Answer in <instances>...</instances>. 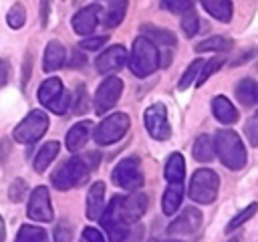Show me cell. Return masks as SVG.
Instances as JSON below:
<instances>
[{
    "mask_svg": "<svg viewBox=\"0 0 258 242\" xmlns=\"http://www.w3.org/2000/svg\"><path fill=\"white\" fill-rule=\"evenodd\" d=\"M99 153H85V155H75L69 161H64L62 165H58L50 177L52 186L60 192L71 190L79 184H83L87 179V175L91 173V169H95L99 165Z\"/></svg>",
    "mask_w": 258,
    "mask_h": 242,
    "instance_id": "1",
    "label": "cell"
},
{
    "mask_svg": "<svg viewBox=\"0 0 258 242\" xmlns=\"http://www.w3.org/2000/svg\"><path fill=\"white\" fill-rule=\"evenodd\" d=\"M214 151L228 169H242L246 165V149L240 135L232 129H220L214 137Z\"/></svg>",
    "mask_w": 258,
    "mask_h": 242,
    "instance_id": "2",
    "label": "cell"
},
{
    "mask_svg": "<svg viewBox=\"0 0 258 242\" xmlns=\"http://www.w3.org/2000/svg\"><path fill=\"white\" fill-rule=\"evenodd\" d=\"M159 46L147 36H137L129 54V69L135 77H149L159 69Z\"/></svg>",
    "mask_w": 258,
    "mask_h": 242,
    "instance_id": "3",
    "label": "cell"
},
{
    "mask_svg": "<svg viewBox=\"0 0 258 242\" xmlns=\"http://www.w3.org/2000/svg\"><path fill=\"white\" fill-rule=\"evenodd\" d=\"M220 177L214 169L202 167L194 171V177L189 182V198L196 204H212L218 198Z\"/></svg>",
    "mask_w": 258,
    "mask_h": 242,
    "instance_id": "4",
    "label": "cell"
},
{
    "mask_svg": "<svg viewBox=\"0 0 258 242\" xmlns=\"http://www.w3.org/2000/svg\"><path fill=\"white\" fill-rule=\"evenodd\" d=\"M46 129H48V115L40 109H34L16 125L12 137L18 143H34L46 133Z\"/></svg>",
    "mask_w": 258,
    "mask_h": 242,
    "instance_id": "5",
    "label": "cell"
},
{
    "mask_svg": "<svg viewBox=\"0 0 258 242\" xmlns=\"http://www.w3.org/2000/svg\"><path fill=\"white\" fill-rule=\"evenodd\" d=\"M131 121L125 113H113L109 117H105L97 129L93 131V139L97 145H111V143H117L121 137H125L127 129H129Z\"/></svg>",
    "mask_w": 258,
    "mask_h": 242,
    "instance_id": "6",
    "label": "cell"
},
{
    "mask_svg": "<svg viewBox=\"0 0 258 242\" xmlns=\"http://www.w3.org/2000/svg\"><path fill=\"white\" fill-rule=\"evenodd\" d=\"M111 179L121 190H127V192L139 190L143 186V173H141V167H139V159L137 157H125V159H121L113 167Z\"/></svg>",
    "mask_w": 258,
    "mask_h": 242,
    "instance_id": "7",
    "label": "cell"
},
{
    "mask_svg": "<svg viewBox=\"0 0 258 242\" xmlns=\"http://www.w3.org/2000/svg\"><path fill=\"white\" fill-rule=\"evenodd\" d=\"M147 194L143 192H133L129 196H117V216L123 224L131 226L137 220L143 218V214L147 212Z\"/></svg>",
    "mask_w": 258,
    "mask_h": 242,
    "instance_id": "8",
    "label": "cell"
},
{
    "mask_svg": "<svg viewBox=\"0 0 258 242\" xmlns=\"http://www.w3.org/2000/svg\"><path fill=\"white\" fill-rule=\"evenodd\" d=\"M143 123H145V129L147 133L157 139V141H165L169 139L171 135V125H169V119H167V109L163 103H153L145 109L143 113Z\"/></svg>",
    "mask_w": 258,
    "mask_h": 242,
    "instance_id": "9",
    "label": "cell"
},
{
    "mask_svg": "<svg viewBox=\"0 0 258 242\" xmlns=\"http://www.w3.org/2000/svg\"><path fill=\"white\" fill-rule=\"evenodd\" d=\"M121 93H123V81L117 79V77H113V75L107 77V79L99 85V89H97V93H95V111H97L99 115H103V113H107L109 109H113V107L117 105Z\"/></svg>",
    "mask_w": 258,
    "mask_h": 242,
    "instance_id": "10",
    "label": "cell"
},
{
    "mask_svg": "<svg viewBox=\"0 0 258 242\" xmlns=\"http://www.w3.org/2000/svg\"><path fill=\"white\" fill-rule=\"evenodd\" d=\"M28 194H30V198H28L26 216L34 222H50L54 214H52V204H50L48 190L44 186H38Z\"/></svg>",
    "mask_w": 258,
    "mask_h": 242,
    "instance_id": "11",
    "label": "cell"
},
{
    "mask_svg": "<svg viewBox=\"0 0 258 242\" xmlns=\"http://www.w3.org/2000/svg\"><path fill=\"white\" fill-rule=\"evenodd\" d=\"M202 226V212L194 206L189 208H183L177 218L171 220V224L167 226V234L169 236H187V234H194L198 232Z\"/></svg>",
    "mask_w": 258,
    "mask_h": 242,
    "instance_id": "12",
    "label": "cell"
},
{
    "mask_svg": "<svg viewBox=\"0 0 258 242\" xmlns=\"http://www.w3.org/2000/svg\"><path fill=\"white\" fill-rule=\"evenodd\" d=\"M125 63H127V48L123 44H113L97 56L95 69L101 75H113V73L121 71L125 67Z\"/></svg>",
    "mask_w": 258,
    "mask_h": 242,
    "instance_id": "13",
    "label": "cell"
},
{
    "mask_svg": "<svg viewBox=\"0 0 258 242\" xmlns=\"http://www.w3.org/2000/svg\"><path fill=\"white\" fill-rule=\"evenodd\" d=\"M101 224L105 226L107 234H109V242H125L127 238V224H123L117 216V196L109 202V206H105L103 214H101Z\"/></svg>",
    "mask_w": 258,
    "mask_h": 242,
    "instance_id": "14",
    "label": "cell"
},
{
    "mask_svg": "<svg viewBox=\"0 0 258 242\" xmlns=\"http://www.w3.org/2000/svg\"><path fill=\"white\" fill-rule=\"evenodd\" d=\"M99 16H101V6H99V4H89V6L81 8V10L73 16V28H75V32L81 34V36L91 34V32L97 28Z\"/></svg>",
    "mask_w": 258,
    "mask_h": 242,
    "instance_id": "15",
    "label": "cell"
},
{
    "mask_svg": "<svg viewBox=\"0 0 258 242\" xmlns=\"http://www.w3.org/2000/svg\"><path fill=\"white\" fill-rule=\"evenodd\" d=\"M91 133H93V123H91V121L75 123V125L69 129L67 139H64L67 149H69V151H73V153L81 151V149H83V145L87 143V139L91 137Z\"/></svg>",
    "mask_w": 258,
    "mask_h": 242,
    "instance_id": "16",
    "label": "cell"
},
{
    "mask_svg": "<svg viewBox=\"0 0 258 242\" xmlns=\"http://www.w3.org/2000/svg\"><path fill=\"white\" fill-rule=\"evenodd\" d=\"M105 210V184L95 182L87 194V218L99 220Z\"/></svg>",
    "mask_w": 258,
    "mask_h": 242,
    "instance_id": "17",
    "label": "cell"
},
{
    "mask_svg": "<svg viewBox=\"0 0 258 242\" xmlns=\"http://www.w3.org/2000/svg\"><path fill=\"white\" fill-rule=\"evenodd\" d=\"M67 60V50L58 40H50L44 48V58H42V69L46 73L58 71Z\"/></svg>",
    "mask_w": 258,
    "mask_h": 242,
    "instance_id": "18",
    "label": "cell"
},
{
    "mask_svg": "<svg viewBox=\"0 0 258 242\" xmlns=\"http://www.w3.org/2000/svg\"><path fill=\"white\" fill-rule=\"evenodd\" d=\"M212 113H214V117H216L220 123H224V125H232V123L238 121V111H236V107H234L232 101L226 99L224 95L214 97V101H212Z\"/></svg>",
    "mask_w": 258,
    "mask_h": 242,
    "instance_id": "19",
    "label": "cell"
},
{
    "mask_svg": "<svg viewBox=\"0 0 258 242\" xmlns=\"http://www.w3.org/2000/svg\"><path fill=\"white\" fill-rule=\"evenodd\" d=\"M163 175L167 179V184H181L185 177V161L181 153H171L165 161V169Z\"/></svg>",
    "mask_w": 258,
    "mask_h": 242,
    "instance_id": "20",
    "label": "cell"
},
{
    "mask_svg": "<svg viewBox=\"0 0 258 242\" xmlns=\"http://www.w3.org/2000/svg\"><path fill=\"white\" fill-rule=\"evenodd\" d=\"M183 200V186L181 184H167L165 192H163V198H161V208H163V214L167 216H173L179 208Z\"/></svg>",
    "mask_w": 258,
    "mask_h": 242,
    "instance_id": "21",
    "label": "cell"
},
{
    "mask_svg": "<svg viewBox=\"0 0 258 242\" xmlns=\"http://www.w3.org/2000/svg\"><path fill=\"white\" fill-rule=\"evenodd\" d=\"M58 149H60L58 141H46V143L38 149V153L34 155V161H32L34 171H38V173L46 171V167H48V165L54 161V157L58 155Z\"/></svg>",
    "mask_w": 258,
    "mask_h": 242,
    "instance_id": "22",
    "label": "cell"
},
{
    "mask_svg": "<svg viewBox=\"0 0 258 242\" xmlns=\"http://www.w3.org/2000/svg\"><path fill=\"white\" fill-rule=\"evenodd\" d=\"M202 6L210 16H214L220 22H230L232 20V2L230 0H200Z\"/></svg>",
    "mask_w": 258,
    "mask_h": 242,
    "instance_id": "23",
    "label": "cell"
},
{
    "mask_svg": "<svg viewBox=\"0 0 258 242\" xmlns=\"http://www.w3.org/2000/svg\"><path fill=\"white\" fill-rule=\"evenodd\" d=\"M191 155L200 163L212 161L214 155H216V151H214V139L210 135H198V139L194 141V147H191Z\"/></svg>",
    "mask_w": 258,
    "mask_h": 242,
    "instance_id": "24",
    "label": "cell"
},
{
    "mask_svg": "<svg viewBox=\"0 0 258 242\" xmlns=\"http://www.w3.org/2000/svg\"><path fill=\"white\" fill-rule=\"evenodd\" d=\"M127 4H129L127 0H111L109 6H107V10H105V14H103V24L107 28L119 26L123 22V18H125Z\"/></svg>",
    "mask_w": 258,
    "mask_h": 242,
    "instance_id": "25",
    "label": "cell"
},
{
    "mask_svg": "<svg viewBox=\"0 0 258 242\" xmlns=\"http://www.w3.org/2000/svg\"><path fill=\"white\" fill-rule=\"evenodd\" d=\"M62 91H64V87H62L60 79L50 77V79H46V81L38 87V101H40L44 107H48V105H50Z\"/></svg>",
    "mask_w": 258,
    "mask_h": 242,
    "instance_id": "26",
    "label": "cell"
},
{
    "mask_svg": "<svg viewBox=\"0 0 258 242\" xmlns=\"http://www.w3.org/2000/svg\"><path fill=\"white\" fill-rule=\"evenodd\" d=\"M236 97L242 105L246 107H252L258 99V89H256V81L252 79H242L238 85H236Z\"/></svg>",
    "mask_w": 258,
    "mask_h": 242,
    "instance_id": "27",
    "label": "cell"
},
{
    "mask_svg": "<svg viewBox=\"0 0 258 242\" xmlns=\"http://www.w3.org/2000/svg\"><path fill=\"white\" fill-rule=\"evenodd\" d=\"M230 48H232V40L226 38V36H210V38H206V40L196 44L198 52H208V50H212V52H226Z\"/></svg>",
    "mask_w": 258,
    "mask_h": 242,
    "instance_id": "28",
    "label": "cell"
},
{
    "mask_svg": "<svg viewBox=\"0 0 258 242\" xmlns=\"http://www.w3.org/2000/svg\"><path fill=\"white\" fill-rule=\"evenodd\" d=\"M141 30L145 32V36L149 40H153L155 44H161V48L163 46H175V36L169 30H163L157 26H141Z\"/></svg>",
    "mask_w": 258,
    "mask_h": 242,
    "instance_id": "29",
    "label": "cell"
},
{
    "mask_svg": "<svg viewBox=\"0 0 258 242\" xmlns=\"http://www.w3.org/2000/svg\"><path fill=\"white\" fill-rule=\"evenodd\" d=\"M14 242H48V234H46V230H42L38 226L24 224V226H20Z\"/></svg>",
    "mask_w": 258,
    "mask_h": 242,
    "instance_id": "30",
    "label": "cell"
},
{
    "mask_svg": "<svg viewBox=\"0 0 258 242\" xmlns=\"http://www.w3.org/2000/svg\"><path fill=\"white\" fill-rule=\"evenodd\" d=\"M202 65H204L202 58H196L194 63H189V67L185 69V73L181 75V79H179V83H177V89H179V91H185L187 87H191V85L198 81V75H200V71H202Z\"/></svg>",
    "mask_w": 258,
    "mask_h": 242,
    "instance_id": "31",
    "label": "cell"
},
{
    "mask_svg": "<svg viewBox=\"0 0 258 242\" xmlns=\"http://www.w3.org/2000/svg\"><path fill=\"white\" fill-rule=\"evenodd\" d=\"M6 22H8L10 28H22L24 22H26V8H24L20 2H16V4L8 10V14H6Z\"/></svg>",
    "mask_w": 258,
    "mask_h": 242,
    "instance_id": "32",
    "label": "cell"
},
{
    "mask_svg": "<svg viewBox=\"0 0 258 242\" xmlns=\"http://www.w3.org/2000/svg\"><path fill=\"white\" fill-rule=\"evenodd\" d=\"M224 65V58L222 56H216V58H210V60H204V65H202V71H200V75H198V81H196V85L198 87H202L208 79H210V75H214L220 67Z\"/></svg>",
    "mask_w": 258,
    "mask_h": 242,
    "instance_id": "33",
    "label": "cell"
},
{
    "mask_svg": "<svg viewBox=\"0 0 258 242\" xmlns=\"http://www.w3.org/2000/svg\"><path fill=\"white\" fill-rule=\"evenodd\" d=\"M256 214V204H250L246 210H242V212H238L230 222H228V226H226V232H232V230H236L238 226H242V224H246L252 216Z\"/></svg>",
    "mask_w": 258,
    "mask_h": 242,
    "instance_id": "34",
    "label": "cell"
},
{
    "mask_svg": "<svg viewBox=\"0 0 258 242\" xmlns=\"http://www.w3.org/2000/svg\"><path fill=\"white\" fill-rule=\"evenodd\" d=\"M181 28L187 36H194L200 28V20H198V14L194 10H185L183 16H181Z\"/></svg>",
    "mask_w": 258,
    "mask_h": 242,
    "instance_id": "35",
    "label": "cell"
},
{
    "mask_svg": "<svg viewBox=\"0 0 258 242\" xmlns=\"http://www.w3.org/2000/svg\"><path fill=\"white\" fill-rule=\"evenodd\" d=\"M26 194H28L26 182L20 179V177H16V182H12V186H10V190H8V198H10L12 202H22Z\"/></svg>",
    "mask_w": 258,
    "mask_h": 242,
    "instance_id": "36",
    "label": "cell"
},
{
    "mask_svg": "<svg viewBox=\"0 0 258 242\" xmlns=\"http://www.w3.org/2000/svg\"><path fill=\"white\" fill-rule=\"evenodd\" d=\"M69 105H71V95H69V91H62L50 105H48V109L52 111V113H58V115H64L67 113V109H69Z\"/></svg>",
    "mask_w": 258,
    "mask_h": 242,
    "instance_id": "37",
    "label": "cell"
},
{
    "mask_svg": "<svg viewBox=\"0 0 258 242\" xmlns=\"http://www.w3.org/2000/svg\"><path fill=\"white\" fill-rule=\"evenodd\" d=\"M52 242H73V228H71L69 222H60V224L54 228Z\"/></svg>",
    "mask_w": 258,
    "mask_h": 242,
    "instance_id": "38",
    "label": "cell"
},
{
    "mask_svg": "<svg viewBox=\"0 0 258 242\" xmlns=\"http://www.w3.org/2000/svg\"><path fill=\"white\" fill-rule=\"evenodd\" d=\"M161 6L169 12L183 14L185 10H191V0H161Z\"/></svg>",
    "mask_w": 258,
    "mask_h": 242,
    "instance_id": "39",
    "label": "cell"
},
{
    "mask_svg": "<svg viewBox=\"0 0 258 242\" xmlns=\"http://www.w3.org/2000/svg\"><path fill=\"white\" fill-rule=\"evenodd\" d=\"M246 137H248V141H250V145L252 147H256L258 145V115H252L248 121H246Z\"/></svg>",
    "mask_w": 258,
    "mask_h": 242,
    "instance_id": "40",
    "label": "cell"
},
{
    "mask_svg": "<svg viewBox=\"0 0 258 242\" xmlns=\"http://www.w3.org/2000/svg\"><path fill=\"white\" fill-rule=\"evenodd\" d=\"M105 42H107V36H91V38L81 40L79 48H83V50H97V48H101Z\"/></svg>",
    "mask_w": 258,
    "mask_h": 242,
    "instance_id": "41",
    "label": "cell"
},
{
    "mask_svg": "<svg viewBox=\"0 0 258 242\" xmlns=\"http://www.w3.org/2000/svg\"><path fill=\"white\" fill-rule=\"evenodd\" d=\"M73 111H75L77 115H81V113L87 111V91H85V87H79V89H77V101H75Z\"/></svg>",
    "mask_w": 258,
    "mask_h": 242,
    "instance_id": "42",
    "label": "cell"
},
{
    "mask_svg": "<svg viewBox=\"0 0 258 242\" xmlns=\"http://www.w3.org/2000/svg\"><path fill=\"white\" fill-rule=\"evenodd\" d=\"M83 236H85V242H105V236L97 228H91V226L83 230Z\"/></svg>",
    "mask_w": 258,
    "mask_h": 242,
    "instance_id": "43",
    "label": "cell"
},
{
    "mask_svg": "<svg viewBox=\"0 0 258 242\" xmlns=\"http://www.w3.org/2000/svg\"><path fill=\"white\" fill-rule=\"evenodd\" d=\"M50 2H52V0H40V26H46V24H48Z\"/></svg>",
    "mask_w": 258,
    "mask_h": 242,
    "instance_id": "44",
    "label": "cell"
},
{
    "mask_svg": "<svg viewBox=\"0 0 258 242\" xmlns=\"http://www.w3.org/2000/svg\"><path fill=\"white\" fill-rule=\"evenodd\" d=\"M8 77H10V65L6 58H0V87L8 83Z\"/></svg>",
    "mask_w": 258,
    "mask_h": 242,
    "instance_id": "45",
    "label": "cell"
},
{
    "mask_svg": "<svg viewBox=\"0 0 258 242\" xmlns=\"http://www.w3.org/2000/svg\"><path fill=\"white\" fill-rule=\"evenodd\" d=\"M4 236H6V228H4V220L0 218V242H4Z\"/></svg>",
    "mask_w": 258,
    "mask_h": 242,
    "instance_id": "46",
    "label": "cell"
},
{
    "mask_svg": "<svg viewBox=\"0 0 258 242\" xmlns=\"http://www.w3.org/2000/svg\"><path fill=\"white\" fill-rule=\"evenodd\" d=\"M230 242H238V238H232V240H230Z\"/></svg>",
    "mask_w": 258,
    "mask_h": 242,
    "instance_id": "47",
    "label": "cell"
},
{
    "mask_svg": "<svg viewBox=\"0 0 258 242\" xmlns=\"http://www.w3.org/2000/svg\"><path fill=\"white\" fill-rule=\"evenodd\" d=\"M167 242H177V240H167Z\"/></svg>",
    "mask_w": 258,
    "mask_h": 242,
    "instance_id": "48",
    "label": "cell"
}]
</instances>
